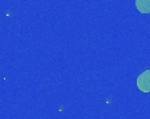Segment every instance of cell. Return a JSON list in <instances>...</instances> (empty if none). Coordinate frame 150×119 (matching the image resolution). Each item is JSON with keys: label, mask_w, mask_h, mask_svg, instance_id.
Instances as JSON below:
<instances>
[{"label": "cell", "mask_w": 150, "mask_h": 119, "mask_svg": "<svg viewBox=\"0 0 150 119\" xmlns=\"http://www.w3.org/2000/svg\"><path fill=\"white\" fill-rule=\"evenodd\" d=\"M137 87L141 93H150V69L145 70L138 75Z\"/></svg>", "instance_id": "obj_1"}, {"label": "cell", "mask_w": 150, "mask_h": 119, "mask_svg": "<svg viewBox=\"0 0 150 119\" xmlns=\"http://www.w3.org/2000/svg\"><path fill=\"white\" fill-rule=\"evenodd\" d=\"M136 8L141 13H150V0H136Z\"/></svg>", "instance_id": "obj_2"}]
</instances>
